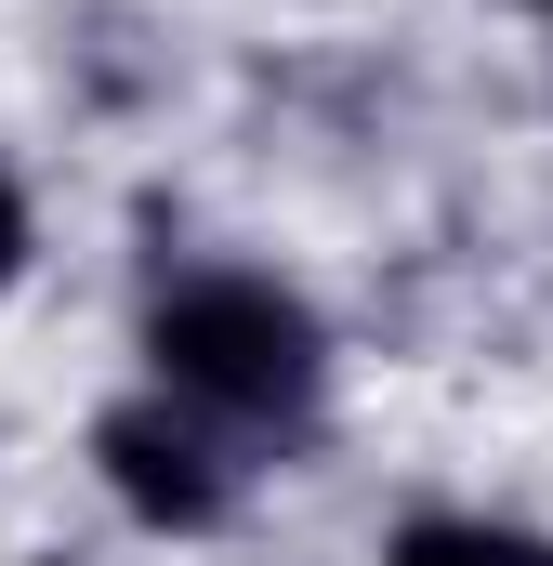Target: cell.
<instances>
[{
    "instance_id": "cell-2",
    "label": "cell",
    "mask_w": 553,
    "mask_h": 566,
    "mask_svg": "<svg viewBox=\"0 0 553 566\" xmlns=\"http://www.w3.org/2000/svg\"><path fill=\"white\" fill-rule=\"evenodd\" d=\"M106 474H119V501H133V514H158V527H211V514H225L211 461L158 422V409H119V422H106Z\"/></svg>"
},
{
    "instance_id": "cell-3",
    "label": "cell",
    "mask_w": 553,
    "mask_h": 566,
    "mask_svg": "<svg viewBox=\"0 0 553 566\" xmlns=\"http://www.w3.org/2000/svg\"><path fill=\"white\" fill-rule=\"evenodd\" d=\"M396 566H553L541 541H514V527H409Z\"/></svg>"
},
{
    "instance_id": "cell-1",
    "label": "cell",
    "mask_w": 553,
    "mask_h": 566,
    "mask_svg": "<svg viewBox=\"0 0 553 566\" xmlns=\"http://www.w3.org/2000/svg\"><path fill=\"white\" fill-rule=\"evenodd\" d=\"M158 369L225 409H290L316 382V329H303V303H276L251 277H198L158 303Z\"/></svg>"
},
{
    "instance_id": "cell-4",
    "label": "cell",
    "mask_w": 553,
    "mask_h": 566,
    "mask_svg": "<svg viewBox=\"0 0 553 566\" xmlns=\"http://www.w3.org/2000/svg\"><path fill=\"white\" fill-rule=\"evenodd\" d=\"M13 264H27V198L0 185V277H13Z\"/></svg>"
}]
</instances>
